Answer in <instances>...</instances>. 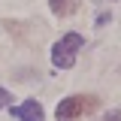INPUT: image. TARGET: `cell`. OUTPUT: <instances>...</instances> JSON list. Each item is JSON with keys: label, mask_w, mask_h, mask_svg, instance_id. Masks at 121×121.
I'll list each match as a JSON object with an SVG mask.
<instances>
[{"label": "cell", "mask_w": 121, "mask_h": 121, "mask_svg": "<svg viewBox=\"0 0 121 121\" xmlns=\"http://www.w3.org/2000/svg\"><path fill=\"white\" fill-rule=\"evenodd\" d=\"M85 45V39L79 36V33H67V36H60L55 48H52V64L58 67V70H70L76 64V55H79V48Z\"/></svg>", "instance_id": "obj_1"}, {"label": "cell", "mask_w": 121, "mask_h": 121, "mask_svg": "<svg viewBox=\"0 0 121 121\" xmlns=\"http://www.w3.org/2000/svg\"><path fill=\"white\" fill-rule=\"evenodd\" d=\"M91 109H97V97H82V94H73V97H67V100H60L58 109H55V115L58 121H76L79 115H85Z\"/></svg>", "instance_id": "obj_2"}, {"label": "cell", "mask_w": 121, "mask_h": 121, "mask_svg": "<svg viewBox=\"0 0 121 121\" xmlns=\"http://www.w3.org/2000/svg\"><path fill=\"white\" fill-rule=\"evenodd\" d=\"M12 115H15L18 121H43V118H45L43 106L36 103V100H27V103L15 106V109H12Z\"/></svg>", "instance_id": "obj_3"}, {"label": "cell", "mask_w": 121, "mask_h": 121, "mask_svg": "<svg viewBox=\"0 0 121 121\" xmlns=\"http://www.w3.org/2000/svg\"><path fill=\"white\" fill-rule=\"evenodd\" d=\"M52 3V12L55 15H70L76 9V0H48Z\"/></svg>", "instance_id": "obj_4"}, {"label": "cell", "mask_w": 121, "mask_h": 121, "mask_svg": "<svg viewBox=\"0 0 121 121\" xmlns=\"http://www.w3.org/2000/svg\"><path fill=\"white\" fill-rule=\"evenodd\" d=\"M3 106H12V97H9L6 88H0V109H3Z\"/></svg>", "instance_id": "obj_5"}, {"label": "cell", "mask_w": 121, "mask_h": 121, "mask_svg": "<svg viewBox=\"0 0 121 121\" xmlns=\"http://www.w3.org/2000/svg\"><path fill=\"white\" fill-rule=\"evenodd\" d=\"M100 121H121V112H118V109H112V112H106Z\"/></svg>", "instance_id": "obj_6"}]
</instances>
